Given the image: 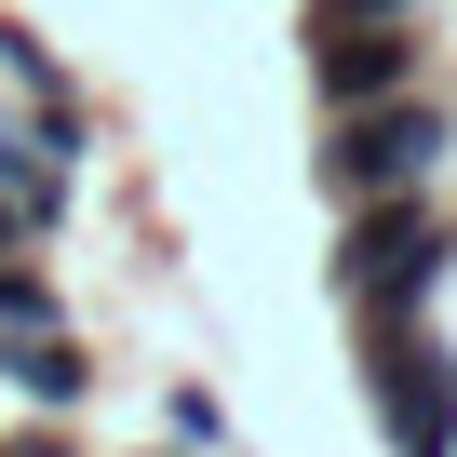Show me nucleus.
<instances>
[{"instance_id": "6", "label": "nucleus", "mask_w": 457, "mask_h": 457, "mask_svg": "<svg viewBox=\"0 0 457 457\" xmlns=\"http://www.w3.org/2000/svg\"><path fill=\"white\" fill-rule=\"evenodd\" d=\"M0 323H41V270H14V215H0Z\"/></svg>"}, {"instance_id": "4", "label": "nucleus", "mask_w": 457, "mask_h": 457, "mask_svg": "<svg viewBox=\"0 0 457 457\" xmlns=\"http://www.w3.org/2000/svg\"><path fill=\"white\" fill-rule=\"evenodd\" d=\"M310 68H323L337 108H377V95L417 81V41H403L390 14H363V0H323V14H310Z\"/></svg>"}, {"instance_id": "2", "label": "nucleus", "mask_w": 457, "mask_h": 457, "mask_svg": "<svg viewBox=\"0 0 457 457\" xmlns=\"http://www.w3.org/2000/svg\"><path fill=\"white\" fill-rule=\"evenodd\" d=\"M444 162V108L430 95H377V108H337V188L350 202H390Z\"/></svg>"}, {"instance_id": "5", "label": "nucleus", "mask_w": 457, "mask_h": 457, "mask_svg": "<svg viewBox=\"0 0 457 457\" xmlns=\"http://www.w3.org/2000/svg\"><path fill=\"white\" fill-rule=\"evenodd\" d=\"M14 390H28V403H81V350H68V323H14Z\"/></svg>"}, {"instance_id": "3", "label": "nucleus", "mask_w": 457, "mask_h": 457, "mask_svg": "<svg viewBox=\"0 0 457 457\" xmlns=\"http://www.w3.org/2000/svg\"><path fill=\"white\" fill-rule=\"evenodd\" d=\"M363 390H377V417H390V457H457V363H444L417 323H390V350L363 363Z\"/></svg>"}, {"instance_id": "1", "label": "nucleus", "mask_w": 457, "mask_h": 457, "mask_svg": "<svg viewBox=\"0 0 457 457\" xmlns=\"http://www.w3.org/2000/svg\"><path fill=\"white\" fill-rule=\"evenodd\" d=\"M337 283H350V310H363V323H417V310H430V283H444V228H430V202H417V188H390V202H363V215H350Z\"/></svg>"}]
</instances>
